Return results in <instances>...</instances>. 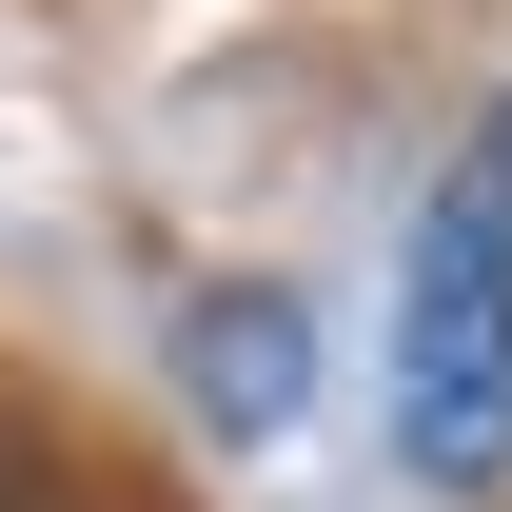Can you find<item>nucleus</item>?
<instances>
[{"label":"nucleus","mask_w":512,"mask_h":512,"mask_svg":"<svg viewBox=\"0 0 512 512\" xmlns=\"http://www.w3.org/2000/svg\"><path fill=\"white\" fill-rule=\"evenodd\" d=\"M394 473L512 493V79L473 99V138L394 237Z\"/></svg>","instance_id":"obj_1"},{"label":"nucleus","mask_w":512,"mask_h":512,"mask_svg":"<svg viewBox=\"0 0 512 512\" xmlns=\"http://www.w3.org/2000/svg\"><path fill=\"white\" fill-rule=\"evenodd\" d=\"M296 394H316L296 276H197V296H178V414H197V434H296Z\"/></svg>","instance_id":"obj_2"}]
</instances>
